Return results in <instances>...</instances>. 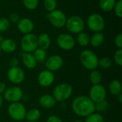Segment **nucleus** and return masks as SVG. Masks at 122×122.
<instances>
[{"label":"nucleus","instance_id":"f257e3e1","mask_svg":"<svg viewBox=\"0 0 122 122\" xmlns=\"http://www.w3.org/2000/svg\"><path fill=\"white\" fill-rule=\"evenodd\" d=\"M71 107L74 114L81 117H87L95 112V104L86 96L75 98L72 101Z\"/></svg>","mask_w":122,"mask_h":122},{"label":"nucleus","instance_id":"f03ea898","mask_svg":"<svg viewBox=\"0 0 122 122\" xmlns=\"http://www.w3.org/2000/svg\"><path fill=\"white\" fill-rule=\"evenodd\" d=\"M80 62L87 70H94L98 67L99 58L97 55L90 50H83L79 55Z\"/></svg>","mask_w":122,"mask_h":122},{"label":"nucleus","instance_id":"7ed1b4c3","mask_svg":"<svg viewBox=\"0 0 122 122\" xmlns=\"http://www.w3.org/2000/svg\"><path fill=\"white\" fill-rule=\"evenodd\" d=\"M73 93V88L69 83H61L57 85L53 90L52 96L56 101L63 102L69 99Z\"/></svg>","mask_w":122,"mask_h":122},{"label":"nucleus","instance_id":"20e7f679","mask_svg":"<svg viewBox=\"0 0 122 122\" xmlns=\"http://www.w3.org/2000/svg\"><path fill=\"white\" fill-rule=\"evenodd\" d=\"M8 114L12 119L15 121H22L25 119L26 109L20 102L11 103L8 107Z\"/></svg>","mask_w":122,"mask_h":122},{"label":"nucleus","instance_id":"39448f33","mask_svg":"<svg viewBox=\"0 0 122 122\" xmlns=\"http://www.w3.org/2000/svg\"><path fill=\"white\" fill-rule=\"evenodd\" d=\"M21 47L24 52H33L36 48H38L37 37L32 33L24 35L21 40Z\"/></svg>","mask_w":122,"mask_h":122},{"label":"nucleus","instance_id":"423d86ee","mask_svg":"<svg viewBox=\"0 0 122 122\" xmlns=\"http://www.w3.org/2000/svg\"><path fill=\"white\" fill-rule=\"evenodd\" d=\"M87 24L92 31L95 32H101L105 27V21L102 15L97 13H94L88 17Z\"/></svg>","mask_w":122,"mask_h":122},{"label":"nucleus","instance_id":"0eeeda50","mask_svg":"<svg viewBox=\"0 0 122 122\" xmlns=\"http://www.w3.org/2000/svg\"><path fill=\"white\" fill-rule=\"evenodd\" d=\"M65 26L66 29L73 34H79L84 29V22L79 16H71L66 19Z\"/></svg>","mask_w":122,"mask_h":122},{"label":"nucleus","instance_id":"6e6552de","mask_svg":"<svg viewBox=\"0 0 122 122\" xmlns=\"http://www.w3.org/2000/svg\"><path fill=\"white\" fill-rule=\"evenodd\" d=\"M89 99L94 103L97 104L106 100L107 90L105 87L101 84L92 86L89 91Z\"/></svg>","mask_w":122,"mask_h":122},{"label":"nucleus","instance_id":"1a4fd4ad","mask_svg":"<svg viewBox=\"0 0 122 122\" xmlns=\"http://www.w3.org/2000/svg\"><path fill=\"white\" fill-rule=\"evenodd\" d=\"M3 94V99L10 103L19 102L23 98V91L18 86H10L6 89Z\"/></svg>","mask_w":122,"mask_h":122},{"label":"nucleus","instance_id":"9d476101","mask_svg":"<svg viewBox=\"0 0 122 122\" xmlns=\"http://www.w3.org/2000/svg\"><path fill=\"white\" fill-rule=\"evenodd\" d=\"M48 18L51 22V24L57 28H61L64 27L66 22V17L65 14L59 9H55L52 12H51L49 15Z\"/></svg>","mask_w":122,"mask_h":122},{"label":"nucleus","instance_id":"9b49d317","mask_svg":"<svg viewBox=\"0 0 122 122\" xmlns=\"http://www.w3.org/2000/svg\"><path fill=\"white\" fill-rule=\"evenodd\" d=\"M56 44L61 49L68 51L74 47L76 41L71 35L61 33L56 37Z\"/></svg>","mask_w":122,"mask_h":122},{"label":"nucleus","instance_id":"f8f14e48","mask_svg":"<svg viewBox=\"0 0 122 122\" xmlns=\"http://www.w3.org/2000/svg\"><path fill=\"white\" fill-rule=\"evenodd\" d=\"M7 78L11 83L18 85L24 81L25 78V73L20 67H13L10 68L8 70Z\"/></svg>","mask_w":122,"mask_h":122},{"label":"nucleus","instance_id":"ddd939ff","mask_svg":"<svg viewBox=\"0 0 122 122\" xmlns=\"http://www.w3.org/2000/svg\"><path fill=\"white\" fill-rule=\"evenodd\" d=\"M44 63L46 70L54 73L61 69V68L63 66L64 60L61 56L58 55H54L47 57Z\"/></svg>","mask_w":122,"mask_h":122},{"label":"nucleus","instance_id":"4468645a","mask_svg":"<svg viewBox=\"0 0 122 122\" xmlns=\"http://www.w3.org/2000/svg\"><path fill=\"white\" fill-rule=\"evenodd\" d=\"M55 77L53 72L48 70H44L38 75V83L42 87H49L51 86L54 81Z\"/></svg>","mask_w":122,"mask_h":122},{"label":"nucleus","instance_id":"2eb2a0df","mask_svg":"<svg viewBox=\"0 0 122 122\" xmlns=\"http://www.w3.org/2000/svg\"><path fill=\"white\" fill-rule=\"evenodd\" d=\"M34 27V22L29 18H22L20 19L17 23V28L19 32L22 34L27 35L31 33Z\"/></svg>","mask_w":122,"mask_h":122},{"label":"nucleus","instance_id":"dca6fc26","mask_svg":"<svg viewBox=\"0 0 122 122\" xmlns=\"http://www.w3.org/2000/svg\"><path fill=\"white\" fill-rule=\"evenodd\" d=\"M40 106L44 109H51L55 106L56 101L54 98L49 94H44L40 96L39 99Z\"/></svg>","mask_w":122,"mask_h":122},{"label":"nucleus","instance_id":"f3484780","mask_svg":"<svg viewBox=\"0 0 122 122\" xmlns=\"http://www.w3.org/2000/svg\"><path fill=\"white\" fill-rule=\"evenodd\" d=\"M16 42L12 39H4L3 42L0 44V47L1 51L6 53L14 52L16 49Z\"/></svg>","mask_w":122,"mask_h":122},{"label":"nucleus","instance_id":"a211bd4d","mask_svg":"<svg viewBox=\"0 0 122 122\" xmlns=\"http://www.w3.org/2000/svg\"><path fill=\"white\" fill-rule=\"evenodd\" d=\"M21 59L24 65L28 69H34L37 65V62L32 53L24 52Z\"/></svg>","mask_w":122,"mask_h":122},{"label":"nucleus","instance_id":"6ab92c4d","mask_svg":"<svg viewBox=\"0 0 122 122\" xmlns=\"http://www.w3.org/2000/svg\"><path fill=\"white\" fill-rule=\"evenodd\" d=\"M38 47L42 50H47L51 45V38L46 33H41L37 37Z\"/></svg>","mask_w":122,"mask_h":122},{"label":"nucleus","instance_id":"aec40b11","mask_svg":"<svg viewBox=\"0 0 122 122\" xmlns=\"http://www.w3.org/2000/svg\"><path fill=\"white\" fill-rule=\"evenodd\" d=\"M122 86L119 80H113L109 84V91L110 93L114 96L122 94Z\"/></svg>","mask_w":122,"mask_h":122},{"label":"nucleus","instance_id":"412c9836","mask_svg":"<svg viewBox=\"0 0 122 122\" xmlns=\"http://www.w3.org/2000/svg\"><path fill=\"white\" fill-rule=\"evenodd\" d=\"M104 40V34L102 32H96L90 37L89 43L91 44L92 46L94 47H98L103 43Z\"/></svg>","mask_w":122,"mask_h":122},{"label":"nucleus","instance_id":"4be33fe9","mask_svg":"<svg viewBox=\"0 0 122 122\" xmlns=\"http://www.w3.org/2000/svg\"><path fill=\"white\" fill-rule=\"evenodd\" d=\"M41 117V112L37 109H32L26 111L25 119L28 122H37Z\"/></svg>","mask_w":122,"mask_h":122},{"label":"nucleus","instance_id":"5701e85b","mask_svg":"<svg viewBox=\"0 0 122 122\" xmlns=\"http://www.w3.org/2000/svg\"><path fill=\"white\" fill-rule=\"evenodd\" d=\"M33 55L35 58L36 60L37 63H45L46 58H47V53L46 50H42L41 48H36L34 52H33Z\"/></svg>","mask_w":122,"mask_h":122},{"label":"nucleus","instance_id":"b1692460","mask_svg":"<svg viewBox=\"0 0 122 122\" xmlns=\"http://www.w3.org/2000/svg\"><path fill=\"white\" fill-rule=\"evenodd\" d=\"M116 0H99V6L104 12H110L114 9Z\"/></svg>","mask_w":122,"mask_h":122},{"label":"nucleus","instance_id":"393cba45","mask_svg":"<svg viewBox=\"0 0 122 122\" xmlns=\"http://www.w3.org/2000/svg\"><path fill=\"white\" fill-rule=\"evenodd\" d=\"M102 79V76L99 70H94L91 71L89 74V81L93 86L100 84Z\"/></svg>","mask_w":122,"mask_h":122},{"label":"nucleus","instance_id":"a878e982","mask_svg":"<svg viewBox=\"0 0 122 122\" xmlns=\"http://www.w3.org/2000/svg\"><path fill=\"white\" fill-rule=\"evenodd\" d=\"M89 41H90V37L89 36L88 34L83 32L78 34L76 37V42L80 46L82 47L87 46L89 44Z\"/></svg>","mask_w":122,"mask_h":122},{"label":"nucleus","instance_id":"bb28decb","mask_svg":"<svg viewBox=\"0 0 122 122\" xmlns=\"http://www.w3.org/2000/svg\"><path fill=\"white\" fill-rule=\"evenodd\" d=\"M112 65V60L109 57H103L100 60H99L98 66L102 68V69H109Z\"/></svg>","mask_w":122,"mask_h":122},{"label":"nucleus","instance_id":"cd10ccee","mask_svg":"<svg viewBox=\"0 0 122 122\" xmlns=\"http://www.w3.org/2000/svg\"><path fill=\"white\" fill-rule=\"evenodd\" d=\"M84 122H104V119L101 114L94 112L86 117Z\"/></svg>","mask_w":122,"mask_h":122},{"label":"nucleus","instance_id":"c85d7f7f","mask_svg":"<svg viewBox=\"0 0 122 122\" xmlns=\"http://www.w3.org/2000/svg\"><path fill=\"white\" fill-rule=\"evenodd\" d=\"M109 106V104L107 100L102 101L101 102H99L97 104H95V111H97V113H102L105 112Z\"/></svg>","mask_w":122,"mask_h":122},{"label":"nucleus","instance_id":"c756f323","mask_svg":"<svg viewBox=\"0 0 122 122\" xmlns=\"http://www.w3.org/2000/svg\"><path fill=\"white\" fill-rule=\"evenodd\" d=\"M57 6V2L56 0H44V6L46 10L51 12L56 9Z\"/></svg>","mask_w":122,"mask_h":122},{"label":"nucleus","instance_id":"7c9ffc66","mask_svg":"<svg viewBox=\"0 0 122 122\" xmlns=\"http://www.w3.org/2000/svg\"><path fill=\"white\" fill-rule=\"evenodd\" d=\"M39 0H23V3L24 6L30 10H33L36 9L39 4Z\"/></svg>","mask_w":122,"mask_h":122},{"label":"nucleus","instance_id":"2f4dec72","mask_svg":"<svg viewBox=\"0 0 122 122\" xmlns=\"http://www.w3.org/2000/svg\"><path fill=\"white\" fill-rule=\"evenodd\" d=\"M10 27V21L6 18H0V32H4Z\"/></svg>","mask_w":122,"mask_h":122},{"label":"nucleus","instance_id":"473e14b6","mask_svg":"<svg viewBox=\"0 0 122 122\" xmlns=\"http://www.w3.org/2000/svg\"><path fill=\"white\" fill-rule=\"evenodd\" d=\"M114 60L119 66H122V49H118L114 55Z\"/></svg>","mask_w":122,"mask_h":122},{"label":"nucleus","instance_id":"72a5a7b5","mask_svg":"<svg viewBox=\"0 0 122 122\" xmlns=\"http://www.w3.org/2000/svg\"><path fill=\"white\" fill-rule=\"evenodd\" d=\"M114 12L117 17L119 18L122 17V0H119L117 2H116V4L114 6Z\"/></svg>","mask_w":122,"mask_h":122},{"label":"nucleus","instance_id":"f704fd0d","mask_svg":"<svg viewBox=\"0 0 122 122\" xmlns=\"http://www.w3.org/2000/svg\"><path fill=\"white\" fill-rule=\"evenodd\" d=\"M114 43L119 49H122V34L119 33L115 37Z\"/></svg>","mask_w":122,"mask_h":122},{"label":"nucleus","instance_id":"c9c22d12","mask_svg":"<svg viewBox=\"0 0 122 122\" xmlns=\"http://www.w3.org/2000/svg\"><path fill=\"white\" fill-rule=\"evenodd\" d=\"M9 19L11 22L13 23H18L19 21V16L16 13H11L9 16Z\"/></svg>","mask_w":122,"mask_h":122},{"label":"nucleus","instance_id":"e433bc0d","mask_svg":"<svg viewBox=\"0 0 122 122\" xmlns=\"http://www.w3.org/2000/svg\"><path fill=\"white\" fill-rule=\"evenodd\" d=\"M46 122H62L61 119L58 117L57 116H55V115H51L50 116L47 120H46Z\"/></svg>","mask_w":122,"mask_h":122},{"label":"nucleus","instance_id":"4c0bfd02","mask_svg":"<svg viewBox=\"0 0 122 122\" xmlns=\"http://www.w3.org/2000/svg\"><path fill=\"white\" fill-rule=\"evenodd\" d=\"M18 65H19V60L16 58H12L10 60V65H11V68L17 67Z\"/></svg>","mask_w":122,"mask_h":122},{"label":"nucleus","instance_id":"58836bf2","mask_svg":"<svg viewBox=\"0 0 122 122\" xmlns=\"http://www.w3.org/2000/svg\"><path fill=\"white\" fill-rule=\"evenodd\" d=\"M6 89V84L3 82H0V94H3Z\"/></svg>","mask_w":122,"mask_h":122},{"label":"nucleus","instance_id":"ea45409f","mask_svg":"<svg viewBox=\"0 0 122 122\" xmlns=\"http://www.w3.org/2000/svg\"><path fill=\"white\" fill-rule=\"evenodd\" d=\"M117 98H118V101H119V102L120 103V104H122V94H120V95H119L118 96H117Z\"/></svg>","mask_w":122,"mask_h":122},{"label":"nucleus","instance_id":"a19ab883","mask_svg":"<svg viewBox=\"0 0 122 122\" xmlns=\"http://www.w3.org/2000/svg\"><path fill=\"white\" fill-rule=\"evenodd\" d=\"M3 101H4V99H3L2 96L0 94V108L1 107V106L3 104Z\"/></svg>","mask_w":122,"mask_h":122},{"label":"nucleus","instance_id":"79ce46f5","mask_svg":"<svg viewBox=\"0 0 122 122\" xmlns=\"http://www.w3.org/2000/svg\"><path fill=\"white\" fill-rule=\"evenodd\" d=\"M4 40V37L2 36V35H0V44L3 42V40Z\"/></svg>","mask_w":122,"mask_h":122},{"label":"nucleus","instance_id":"37998d69","mask_svg":"<svg viewBox=\"0 0 122 122\" xmlns=\"http://www.w3.org/2000/svg\"><path fill=\"white\" fill-rule=\"evenodd\" d=\"M74 122H82V121H81V120H76V121H74Z\"/></svg>","mask_w":122,"mask_h":122},{"label":"nucleus","instance_id":"c03bdc74","mask_svg":"<svg viewBox=\"0 0 122 122\" xmlns=\"http://www.w3.org/2000/svg\"><path fill=\"white\" fill-rule=\"evenodd\" d=\"M1 47H0V54H1Z\"/></svg>","mask_w":122,"mask_h":122}]
</instances>
